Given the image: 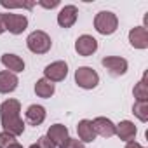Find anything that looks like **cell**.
I'll return each mask as SVG.
<instances>
[{"label": "cell", "instance_id": "obj_10", "mask_svg": "<svg viewBox=\"0 0 148 148\" xmlns=\"http://www.w3.org/2000/svg\"><path fill=\"white\" fill-rule=\"evenodd\" d=\"M92 127H94V132L103 136V138H112L115 134V124L106 119V117H98L92 120Z\"/></svg>", "mask_w": 148, "mask_h": 148}, {"label": "cell", "instance_id": "obj_26", "mask_svg": "<svg viewBox=\"0 0 148 148\" xmlns=\"http://www.w3.org/2000/svg\"><path fill=\"white\" fill-rule=\"evenodd\" d=\"M125 148H145V146H141V145L136 143V141H129V143L125 145Z\"/></svg>", "mask_w": 148, "mask_h": 148}, {"label": "cell", "instance_id": "obj_13", "mask_svg": "<svg viewBox=\"0 0 148 148\" xmlns=\"http://www.w3.org/2000/svg\"><path fill=\"white\" fill-rule=\"evenodd\" d=\"M16 87H18V77L14 73L7 70L0 71V92L7 94V92H12Z\"/></svg>", "mask_w": 148, "mask_h": 148}, {"label": "cell", "instance_id": "obj_3", "mask_svg": "<svg viewBox=\"0 0 148 148\" xmlns=\"http://www.w3.org/2000/svg\"><path fill=\"white\" fill-rule=\"evenodd\" d=\"M119 26V19L113 12L110 11H101L96 14L94 18V28L101 33V35H112Z\"/></svg>", "mask_w": 148, "mask_h": 148}, {"label": "cell", "instance_id": "obj_21", "mask_svg": "<svg viewBox=\"0 0 148 148\" xmlns=\"http://www.w3.org/2000/svg\"><path fill=\"white\" fill-rule=\"evenodd\" d=\"M0 5H2V7H7V9H16V7L32 9V7H35V2H5V0H2V2H0Z\"/></svg>", "mask_w": 148, "mask_h": 148}, {"label": "cell", "instance_id": "obj_5", "mask_svg": "<svg viewBox=\"0 0 148 148\" xmlns=\"http://www.w3.org/2000/svg\"><path fill=\"white\" fill-rule=\"evenodd\" d=\"M2 23H4L5 30H9L14 35H19V33H23L26 30L28 18L23 16V14H11V12H7V14H2Z\"/></svg>", "mask_w": 148, "mask_h": 148}, {"label": "cell", "instance_id": "obj_28", "mask_svg": "<svg viewBox=\"0 0 148 148\" xmlns=\"http://www.w3.org/2000/svg\"><path fill=\"white\" fill-rule=\"evenodd\" d=\"M9 148H23V146H21V145H19V143H18V141H16V143H12V145H11V146H9Z\"/></svg>", "mask_w": 148, "mask_h": 148}, {"label": "cell", "instance_id": "obj_9", "mask_svg": "<svg viewBox=\"0 0 148 148\" xmlns=\"http://www.w3.org/2000/svg\"><path fill=\"white\" fill-rule=\"evenodd\" d=\"M129 42L134 49H146L148 47V32L145 26H136L129 32Z\"/></svg>", "mask_w": 148, "mask_h": 148}, {"label": "cell", "instance_id": "obj_23", "mask_svg": "<svg viewBox=\"0 0 148 148\" xmlns=\"http://www.w3.org/2000/svg\"><path fill=\"white\" fill-rule=\"evenodd\" d=\"M59 148H84V143L80 139H71V138H68L66 143L63 146H59Z\"/></svg>", "mask_w": 148, "mask_h": 148}, {"label": "cell", "instance_id": "obj_27", "mask_svg": "<svg viewBox=\"0 0 148 148\" xmlns=\"http://www.w3.org/2000/svg\"><path fill=\"white\" fill-rule=\"evenodd\" d=\"M5 32V28H4V23H2V14H0V35H2Z\"/></svg>", "mask_w": 148, "mask_h": 148}, {"label": "cell", "instance_id": "obj_22", "mask_svg": "<svg viewBox=\"0 0 148 148\" xmlns=\"http://www.w3.org/2000/svg\"><path fill=\"white\" fill-rule=\"evenodd\" d=\"M12 143H16V136L9 134V132H0V148H9Z\"/></svg>", "mask_w": 148, "mask_h": 148}, {"label": "cell", "instance_id": "obj_7", "mask_svg": "<svg viewBox=\"0 0 148 148\" xmlns=\"http://www.w3.org/2000/svg\"><path fill=\"white\" fill-rule=\"evenodd\" d=\"M101 64L113 77H120L127 71V61L124 58H119V56H106V58L101 59Z\"/></svg>", "mask_w": 148, "mask_h": 148}, {"label": "cell", "instance_id": "obj_15", "mask_svg": "<svg viewBox=\"0 0 148 148\" xmlns=\"http://www.w3.org/2000/svg\"><path fill=\"white\" fill-rule=\"evenodd\" d=\"M45 120V108L44 106H40V105H32V106H28V110H26V122L30 124V125H40L42 122Z\"/></svg>", "mask_w": 148, "mask_h": 148}, {"label": "cell", "instance_id": "obj_18", "mask_svg": "<svg viewBox=\"0 0 148 148\" xmlns=\"http://www.w3.org/2000/svg\"><path fill=\"white\" fill-rule=\"evenodd\" d=\"M35 92L37 96L40 98H51L54 94V84L49 82L47 79H40L37 84H35Z\"/></svg>", "mask_w": 148, "mask_h": 148}, {"label": "cell", "instance_id": "obj_1", "mask_svg": "<svg viewBox=\"0 0 148 148\" xmlns=\"http://www.w3.org/2000/svg\"><path fill=\"white\" fill-rule=\"evenodd\" d=\"M21 103L18 99H7L0 106V120L5 132L19 136L25 131V122L21 120Z\"/></svg>", "mask_w": 148, "mask_h": 148}, {"label": "cell", "instance_id": "obj_14", "mask_svg": "<svg viewBox=\"0 0 148 148\" xmlns=\"http://www.w3.org/2000/svg\"><path fill=\"white\" fill-rule=\"evenodd\" d=\"M115 134L122 139V141H132L136 136V125L131 120H122L119 125H115Z\"/></svg>", "mask_w": 148, "mask_h": 148}, {"label": "cell", "instance_id": "obj_17", "mask_svg": "<svg viewBox=\"0 0 148 148\" xmlns=\"http://www.w3.org/2000/svg\"><path fill=\"white\" fill-rule=\"evenodd\" d=\"M2 64L7 68V71H12V73H19V71H23L25 70V61L19 58V56H16V54H4L2 56Z\"/></svg>", "mask_w": 148, "mask_h": 148}, {"label": "cell", "instance_id": "obj_2", "mask_svg": "<svg viewBox=\"0 0 148 148\" xmlns=\"http://www.w3.org/2000/svg\"><path fill=\"white\" fill-rule=\"evenodd\" d=\"M26 45H28V49H30L32 52H35V54H45V52L51 49L52 40H51V37H49L45 32L37 30V32H33V33L28 35Z\"/></svg>", "mask_w": 148, "mask_h": 148}, {"label": "cell", "instance_id": "obj_25", "mask_svg": "<svg viewBox=\"0 0 148 148\" xmlns=\"http://www.w3.org/2000/svg\"><path fill=\"white\" fill-rule=\"evenodd\" d=\"M42 7H45V9H52V7H56V5H59V0H52V2H38Z\"/></svg>", "mask_w": 148, "mask_h": 148}, {"label": "cell", "instance_id": "obj_8", "mask_svg": "<svg viewBox=\"0 0 148 148\" xmlns=\"http://www.w3.org/2000/svg\"><path fill=\"white\" fill-rule=\"evenodd\" d=\"M96 49H98V40L91 35H82L75 42V51L80 56H91L96 52Z\"/></svg>", "mask_w": 148, "mask_h": 148}, {"label": "cell", "instance_id": "obj_4", "mask_svg": "<svg viewBox=\"0 0 148 148\" xmlns=\"http://www.w3.org/2000/svg\"><path fill=\"white\" fill-rule=\"evenodd\" d=\"M75 82L82 89H94L99 84V75L89 66H80L75 71Z\"/></svg>", "mask_w": 148, "mask_h": 148}, {"label": "cell", "instance_id": "obj_19", "mask_svg": "<svg viewBox=\"0 0 148 148\" xmlns=\"http://www.w3.org/2000/svg\"><path fill=\"white\" fill-rule=\"evenodd\" d=\"M132 113L141 122H146L148 120V101H136L132 106Z\"/></svg>", "mask_w": 148, "mask_h": 148}, {"label": "cell", "instance_id": "obj_16", "mask_svg": "<svg viewBox=\"0 0 148 148\" xmlns=\"http://www.w3.org/2000/svg\"><path fill=\"white\" fill-rule=\"evenodd\" d=\"M77 132L82 143H92L96 139V132L92 127V120H80L77 125Z\"/></svg>", "mask_w": 148, "mask_h": 148}, {"label": "cell", "instance_id": "obj_20", "mask_svg": "<svg viewBox=\"0 0 148 148\" xmlns=\"http://www.w3.org/2000/svg\"><path fill=\"white\" fill-rule=\"evenodd\" d=\"M134 98L136 101H148V89H146V77H143L136 87H134Z\"/></svg>", "mask_w": 148, "mask_h": 148}, {"label": "cell", "instance_id": "obj_12", "mask_svg": "<svg viewBox=\"0 0 148 148\" xmlns=\"http://www.w3.org/2000/svg\"><path fill=\"white\" fill-rule=\"evenodd\" d=\"M47 138L56 145V146H63L68 139V129L63 124H54L49 127L47 131Z\"/></svg>", "mask_w": 148, "mask_h": 148}, {"label": "cell", "instance_id": "obj_24", "mask_svg": "<svg viewBox=\"0 0 148 148\" xmlns=\"http://www.w3.org/2000/svg\"><path fill=\"white\" fill-rule=\"evenodd\" d=\"M37 145H38V148H56V145L47 138V136H42V138H38V141H37Z\"/></svg>", "mask_w": 148, "mask_h": 148}, {"label": "cell", "instance_id": "obj_29", "mask_svg": "<svg viewBox=\"0 0 148 148\" xmlns=\"http://www.w3.org/2000/svg\"><path fill=\"white\" fill-rule=\"evenodd\" d=\"M30 148H38V145H37V143H35V145H32V146H30Z\"/></svg>", "mask_w": 148, "mask_h": 148}, {"label": "cell", "instance_id": "obj_6", "mask_svg": "<svg viewBox=\"0 0 148 148\" xmlns=\"http://www.w3.org/2000/svg\"><path fill=\"white\" fill-rule=\"evenodd\" d=\"M44 73H45V79L49 82H61L68 75V64L64 61H54V63L45 66Z\"/></svg>", "mask_w": 148, "mask_h": 148}, {"label": "cell", "instance_id": "obj_11", "mask_svg": "<svg viewBox=\"0 0 148 148\" xmlns=\"http://www.w3.org/2000/svg\"><path fill=\"white\" fill-rule=\"evenodd\" d=\"M77 14H79V11H77L75 5H64V7L59 11V14H58V23H59V26H63V28L73 26V25H75V21H77Z\"/></svg>", "mask_w": 148, "mask_h": 148}]
</instances>
